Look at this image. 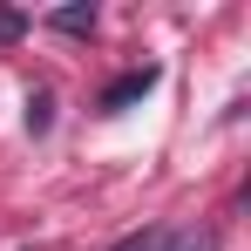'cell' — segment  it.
Masks as SVG:
<instances>
[{"mask_svg":"<svg viewBox=\"0 0 251 251\" xmlns=\"http://www.w3.org/2000/svg\"><path fill=\"white\" fill-rule=\"evenodd\" d=\"M156 88V68H136V75H123V82H109V95H102V109L116 116V109H129V102H143Z\"/></svg>","mask_w":251,"mask_h":251,"instance_id":"1","label":"cell"},{"mask_svg":"<svg viewBox=\"0 0 251 251\" xmlns=\"http://www.w3.org/2000/svg\"><path fill=\"white\" fill-rule=\"evenodd\" d=\"M48 27H61V34H88V27H95V7H54Z\"/></svg>","mask_w":251,"mask_h":251,"instance_id":"2","label":"cell"},{"mask_svg":"<svg viewBox=\"0 0 251 251\" xmlns=\"http://www.w3.org/2000/svg\"><path fill=\"white\" fill-rule=\"evenodd\" d=\"M27 129H34V136H48V129H54V95H48V88H34V95H27Z\"/></svg>","mask_w":251,"mask_h":251,"instance_id":"3","label":"cell"},{"mask_svg":"<svg viewBox=\"0 0 251 251\" xmlns=\"http://www.w3.org/2000/svg\"><path fill=\"white\" fill-rule=\"evenodd\" d=\"M163 251H217V231H176L163 238Z\"/></svg>","mask_w":251,"mask_h":251,"instance_id":"4","label":"cell"},{"mask_svg":"<svg viewBox=\"0 0 251 251\" xmlns=\"http://www.w3.org/2000/svg\"><path fill=\"white\" fill-rule=\"evenodd\" d=\"M163 238H170V231H156V224H150V231H136V238H123L116 251H163Z\"/></svg>","mask_w":251,"mask_h":251,"instance_id":"5","label":"cell"},{"mask_svg":"<svg viewBox=\"0 0 251 251\" xmlns=\"http://www.w3.org/2000/svg\"><path fill=\"white\" fill-rule=\"evenodd\" d=\"M27 34V14H14V7H0V41H21Z\"/></svg>","mask_w":251,"mask_h":251,"instance_id":"6","label":"cell"}]
</instances>
